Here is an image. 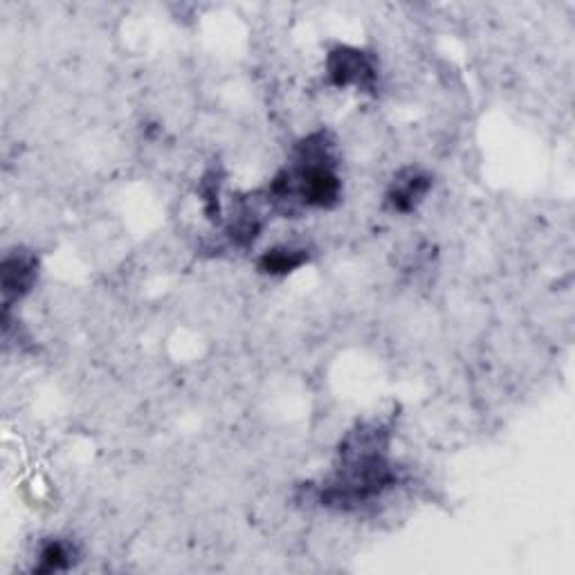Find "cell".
Returning <instances> with one entry per match:
<instances>
[{"instance_id": "1", "label": "cell", "mask_w": 575, "mask_h": 575, "mask_svg": "<svg viewBox=\"0 0 575 575\" xmlns=\"http://www.w3.org/2000/svg\"><path fill=\"white\" fill-rule=\"evenodd\" d=\"M389 435L380 425H359L339 446V466L322 485L320 501L333 509H355L394 483L387 461Z\"/></svg>"}, {"instance_id": "2", "label": "cell", "mask_w": 575, "mask_h": 575, "mask_svg": "<svg viewBox=\"0 0 575 575\" xmlns=\"http://www.w3.org/2000/svg\"><path fill=\"white\" fill-rule=\"evenodd\" d=\"M326 72L333 86L346 88H372L376 82V63L359 48L335 45L326 56Z\"/></svg>"}, {"instance_id": "3", "label": "cell", "mask_w": 575, "mask_h": 575, "mask_svg": "<svg viewBox=\"0 0 575 575\" xmlns=\"http://www.w3.org/2000/svg\"><path fill=\"white\" fill-rule=\"evenodd\" d=\"M0 270H3L6 304L10 306V302L21 300L32 291V285L39 276V259L32 252L14 250V252L6 254Z\"/></svg>"}, {"instance_id": "4", "label": "cell", "mask_w": 575, "mask_h": 575, "mask_svg": "<svg viewBox=\"0 0 575 575\" xmlns=\"http://www.w3.org/2000/svg\"><path fill=\"white\" fill-rule=\"evenodd\" d=\"M431 189V178L416 167H407L394 176L387 189V207L398 213L414 211Z\"/></svg>"}, {"instance_id": "5", "label": "cell", "mask_w": 575, "mask_h": 575, "mask_svg": "<svg viewBox=\"0 0 575 575\" xmlns=\"http://www.w3.org/2000/svg\"><path fill=\"white\" fill-rule=\"evenodd\" d=\"M311 259L306 248H293V245H279L272 250H265L259 257V270L270 276H283L300 270Z\"/></svg>"}, {"instance_id": "6", "label": "cell", "mask_w": 575, "mask_h": 575, "mask_svg": "<svg viewBox=\"0 0 575 575\" xmlns=\"http://www.w3.org/2000/svg\"><path fill=\"white\" fill-rule=\"evenodd\" d=\"M72 564H75V548L61 540H50L48 544H43V548L39 553V566L34 571L36 573H59V571L72 568Z\"/></svg>"}]
</instances>
